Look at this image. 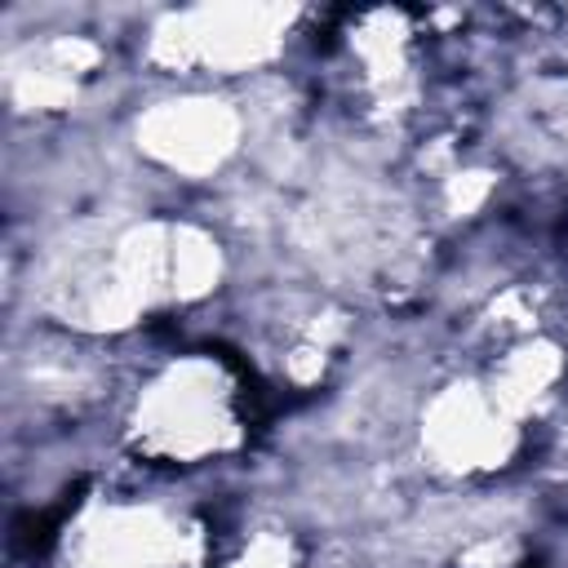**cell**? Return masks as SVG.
Segmentation results:
<instances>
[{
	"label": "cell",
	"instance_id": "1",
	"mask_svg": "<svg viewBox=\"0 0 568 568\" xmlns=\"http://www.w3.org/2000/svg\"><path fill=\"white\" fill-rule=\"evenodd\" d=\"M120 439L142 470L213 466L248 439V390L217 351L164 355L124 395Z\"/></svg>",
	"mask_w": 568,
	"mask_h": 568
},
{
	"label": "cell",
	"instance_id": "2",
	"mask_svg": "<svg viewBox=\"0 0 568 568\" xmlns=\"http://www.w3.org/2000/svg\"><path fill=\"white\" fill-rule=\"evenodd\" d=\"M524 426L497 404L479 373L435 386L417 408V448L444 479H488L515 462Z\"/></svg>",
	"mask_w": 568,
	"mask_h": 568
},
{
	"label": "cell",
	"instance_id": "3",
	"mask_svg": "<svg viewBox=\"0 0 568 568\" xmlns=\"http://www.w3.org/2000/svg\"><path fill=\"white\" fill-rule=\"evenodd\" d=\"M133 142L155 169L200 182L235 160L244 142V111L217 89H186L138 111Z\"/></svg>",
	"mask_w": 568,
	"mask_h": 568
}]
</instances>
